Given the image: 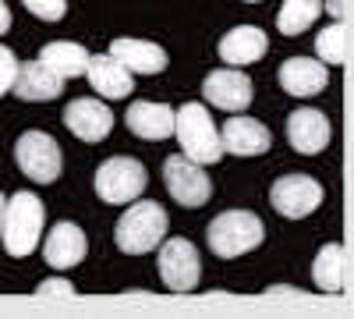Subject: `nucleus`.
Wrapping results in <instances>:
<instances>
[{"mask_svg": "<svg viewBox=\"0 0 354 319\" xmlns=\"http://www.w3.org/2000/svg\"><path fill=\"white\" fill-rule=\"evenodd\" d=\"M167 210L160 206V202H131V206L124 210V217L117 220V248L128 252V255H145L153 252L163 235H167Z\"/></svg>", "mask_w": 354, "mask_h": 319, "instance_id": "1", "label": "nucleus"}, {"mask_svg": "<svg viewBox=\"0 0 354 319\" xmlns=\"http://www.w3.org/2000/svg\"><path fill=\"white\" fill-rule=\"evenodd\" d=\"M262 238H266V227L252 210H227L205 227V241H209L213 255H220V259H238V255L259 248Z\"/></svg>", "mask_w": 354, "mask_h": 319, "instance_id": "2", "label": "nucleus"}, {"mask_svg": "<svg viewBox=\"0 0 354 319\" xmlns=\"http://www.w3.org/2000/svg\"><path fill=\"white\" fill-rule=\"evenodd\" d=\"M43 220L46 210L32 192H15V199H8V217H4V248L15 259L32 255L39 238H43Z\"/></svg>", "mask_w": 354, "mask_h": 319, "instance_id": "3", "label": "nucleus"}, {"mask_svg": "<svg viewBox=\"0 0 354 319\" xmlns=\"http://www.w3.org/2000/svg\"><path fill=\"white\" fill-rule=\"evenodd\" d=\"M177 142H181V153L192 156L195 163L209 167L223 156V138L209 118V110H205L202 103H185L181 110H177Z\"/></svg>", "mask_w": 354, "mask_h": 319, "instance_id": "4", "label": "nucleus"}, {"mask_svg": "<svg viewBox=\"0 0 354 319\" xmlns=\"http://www.w3.org/2000/svg\"><path fill=\"white\" fill-rule=\"evenodd\" d=\"M145 185H149V174L131 156H110L96 170V195L103 202H110V206H128V202H135L145 192Z\"/></svg>", "mask_w": 354, "mask_h": 319, "instance_id": "5", "label": "nucleus"}, {"mask_svg": "<svg viewBox=\"0 0 354 319\" xmlns=\"http://www.w3.org/2000/svg\"><path fill=\"white\" fill-rule=\"evenodd\" d=\"M15 163L28 181L53 185L57 178H61L64 156H61V146H57L46 131H25L15 142Z\"/></svg>", "mask_w": 354, "mask_h": 319, "instance_id": "6", "label": "nucleus"}, {"mask_svg": "<svg viewBox=\"0 0 354 319\" xmlns=\"http://www.w3.org/2000/svg\"><path fill=\"white\" fill-rule=\"evenodd\" d=\"M163 181H167V192L174 195V202H181L185 210H198L202 202H209V195H213L209 174L202 170V163H195V160L185 156V153L167 156V163H163Z\"/></svg>", "mask_w": 354, "mask_h": 319, "instance_id": "7", "label": "nucleus"}, {"mask_svg": "<svg viewBox=\"0 0 354 319\" xmlns=\"http://www.w3.org/2000/svg\"><path fill=\"white\" fill-rule=\"evenodd\" d=\"M270 202L280 217L301 220L322 206V185L315 178H308V174H283L270 188Z\"/></svg>", "mask_w": 354, "mask_h": 319, "instance_id": "8", "label": "nucleus"}, {"mask_svg": "<svg viewBox=\"0 0 354 319\" xmlns=\"http://www.w3.org/2000/svg\"><path fill=\"white\" fill-rule=\"evenodd\" d=\"M160 277L170 291H192L202 277V259L198 248L188 238H170L160 248Z\"/></svg>", "mask_w": 354, "mask_h": 319, "instance_id": "9", "label": "nucleus"}, {"mask_svg": "<svg viewBox=\"0 0 354 319\" xmlns=\"http://www.w3.org/2000/svg\"><path fill=\"white\" fill-rule=\"evenodd\" d=\"M202 96L209 100L213 107H220V110L241 113L252 103V78L241 68L209 71V75H205V82H202Z\"/></svg>", "mask_w": 354, "mask_h": 319, "instance_id": "10", "label": "nucleus"}, {"mask_svg": "<svg viewBox=\"0 0 354 319\" xmlns=\"http://www.w3.org/2000/svg\"><path fill=\"white\" fill-rule=\"evenodd\" d=\"M64 128L75 138H82V142H103L110 135V128H113V113L93 96L71 100L64 107Z\"/></svg>", "mask_w": 354, "mask_h": 319, "instance_id": "11", "label": "nucleus"}, {"mask_svg": "<svg viewBox=\"0 0 354 319\" xmlns=\"http://www.w3.org/2000/svg\"><path fill=\"white\" fill-rule=\"evenodd\" d=\"M124 125L131 135L145 138V142H163L177 131V110H170L167 103H149V100H138L128 107L124 113Z\"/></svg>", "mask_w": 354, "mask_h": 319, "instance_id": "12", "label": "nucleus"}, {"mask_svg": "<svg viewBox=\"0 0 354 319\" xmlns=\"http://www.w3.org/2000/svg\"><path fill=\"white\" fill-rule=\"evenodd\" d=\"M88 252V238H85V230L71 220H61V224H53V230L46 235L43 241V255H46V263L53 270H71L78 266L82 259Z\"/></svg>", "mask_w": 354, "mask_h": 319, "instance_id": "13", "label": "nucleus"}, {"mask_svg": "<svg viewBox=\"0 0 354 319\" xmlns=\"http://www.w3.org/2000/svg\"><path fill=\"white\" fill-rule=\"evenodd\" d=\"M287 138H290V146L298 149L301 156H315L330 146V121H326V113L322 110H294L290 118H287Z\"/></svg>", "mask_w": 354, "mask_h": 319, "instance_id": "14", "label": "nucleus"}, {"mask_svg": "<svg viewBox=\"0 0 354 319\" xmlns=\"http://www.w3.org/2000/svg\"><path fill=\"white\" fill-rule=\"evenodd\" d=\"M220 138H223V153H234V156H259L273 146L270 128L252 118H241V113L238 118H227Z\"/></svg>", "mask_w": 354, "mask_h": 319, "instance_id": "15", "label": "nucleus"}, {"mask_svg": "<svg viewBox=\"0 0 354 319\" xmlns=\"http://www.w3.org/2000/svg\"><path fill=\"white\" fill-rule=\"evenodd\" d=\"M64 89V78L57 75L50 64H43L39 57L28 64H18V78H15V96L28 100V103H43V100H57Z\"/></svg>", "mask_w": 354, "mask_h": 319, "instance_id": "16", "label": "nucleus"}, {"mask_svg": "<svg viewBox=\"0 0 354 319\" xmlns=\"http://www.w3.org/2000/svg\"><path fill=\"white\" fill-rule=\"evenodd\" d=\"M280 85L290 96H319L326 89V64L312 61V57H287L280 64Z\"/></svg>", "mask_w": 354, "mask_h": 319, "instance_id": "17", "label": "nucleus"}, {"mask_svg": "<svg viewBox=\"0 0 354 319\" xmlns=\"http://www.w3.org/2000/svg\"><path fill=\"white\" fill-rule=\"evenodd\" d=\"M88 85L106 96V100H124L131 89H135V82H131V68H124L121 61H117L113 53H103V57H93L88 61Z\"/></svg>", "mask_w": 354, "mask_h": 319, "instance_id": "18", "label": "nucleus"}, {"mask_svg": "<svg viewBox=\"0 0 354 319\" xmlns=\"http://www.w3.org/2000/svg\"><path fill=\"white\" fill-rule=\"evenodd\" d=\"M266 33L255 25H238V28H230V33L220 39V61H227L230 68H245V64H255L262 61V53H266Z\"/></svg>", "mask_w": 354, "mask_h": 319, "instance_id": "19", "label": "nucleus"}, {"mask_svg": "<svg viewBox=\"0 0 354 319\" xmlns=\"http://www.w3.org/2000/svg\"><path fill=\"white\" fill-rule=\"evenodd\" d=\"M110 53L124 68H131V75H160V71H167V50L149 43V39H113Z\"/></svg>", "mask_w": 354, "mask_h": 319, "instance_id": "20", "label": "nucleus"}, {"mask_svg": "<svg viewBox=\"0 0 354 319\" xmlns=\"http://www.w3.org/2000/svg\"><path fill=\"white\" fill-rule=\"evenodd\" d=\"M39 61L50 64L61 78H78L88 71V61H93V53H88L82 43H71V39H57V43H46L39 50Z\"/></svg>", "mask_w": 354, "mask_h": 319, "instance_id": "21", "label": "nucleus"}, {"mask_svg": "<svg viewBox=\"0 0 354 319\" xmlns=\"http://www.w3.org/2000/svg\"><path fill=\"white\" fill-rule=\"evenodd\" d=\"M312 277H315L319 291H330V295L344 291V245L340 241H330V245L319 248Z\"/></svg>", "mask_w": 354, "mask_h": 319, "instance_id": "22", "label": "nucleus"}, {"mask_svg": "<svg viewBox=\"0 0 354 319\" xmlns=\"http://www.w3.org/2000/svg\"><path fill=\"white\" fill-rule=\"evenodd\" d=\"M322 0H283V8L277 15V28L283 36H301L305 28L322 15Z\"/></svg>", "mask_w": 354, "mask_h": 319, "instance_id": "23", "label": "nucleus"}, {"mask_svg": "<svg viewBox=\"0 0 354 319\" xmlns=\"http://www.w3.org/2000/svg\"><path fill=\"white\" fill-rule=\"evenodd\" d=\"M315 53H319V61H326V64H344L347 61V33H344V25L322 28L319 39H315Z\"/></svg>", "mask_w": 354, "mask_h": 319, "instance_id": "24", "label": "nucleus"}, {"mask_svg": "<svg viewBox=\"0 0 354 319\" xmlns=\"http://www.w3.org/2000/svg\"><path fill=\"white\" fill-rule=\"evenodd\" d=\"M28 8V15H36L43 21H61L64 11H68V0H21Z\"/></svg>", "mask_w": 354, "mask_h": 319, "instance_id": "25", "label": "nucleus"}, {"mask_svg": "<svg viewBox=\"0 0 354 319\" xmlns=\"http://www.w3.org/2000/svg\"><path fill=\"white\" fill-rule=\"evenodd\" d=\"M15 78H18V61H15V53L0 43V96H8L15 89Z\"/></svg>", "mask_w": 354, "mask_h": 319, "instance_id": "26", "label": "nucleus"}, {"mask_svg": "<svg viewBox=\"0 0 354 319\" xmlns=\"http://www.w3.org/2000/svg\"><path fill=\"white\" fill-rule=\"evenodd\" d=\"M36 295L39 298H75V287L68 280H43L36 287Z\"/></svg>", "mask_w": 354, "mask_h": 319, "instance_id": "27", "label": "nucleus"}, {"mask_svg": "<svg viewBox=\"0 0 354 319\" xmlns=\"http://www.w3.org/2000/svg\"><path fill=\"white\" fill-rule=\"evenodd\" d=\"M8 28H11V11H8V4H4V0H0V36H4Z\"/></svg>", "mask_w": 354, "mask_h": 319, "instance_id": "28", "label": "nucleus"}, {"mask_svg": "<svg viewBox=\"0 0 354 319\" xmlns=\"http://www.w3.org/2000/svg\"><path fill=\"white\" fill-rule=\"evenodd\" d=\"M4 217H8V199L0 192V235H4Z\"/></svg>", "mask_w": 354, "mask_h": 319, "instance_id": "29", "label": "nucleus"}, {"mask_svg": "<svg viewBox=\"0 0 354 319\" xmlns=\"http://www.w3.org/2000/svg\"><path fill=\"white\" fill-rule=\"evenodd\" d=\"M326 8H330V15H333V18H340V15H344V0H330Z\"/></svg>", "mask_w": 354, "mask_h": 319, "instance_id": "30", "label": "nucleus"}, {"mask_svg": "<svg viewBox=\"0 0 354 319\" xmlns=\"http://www.w3.org/2000/svg\"><path fill=\"white\" fill-rule=\"evenodd\" d=\"M245 4H259V0H245Z\"/></svg>", "mask_w": 354, "mask_h": 319, "instance_id": "31", "label": "nucleus"}]
</instances>
